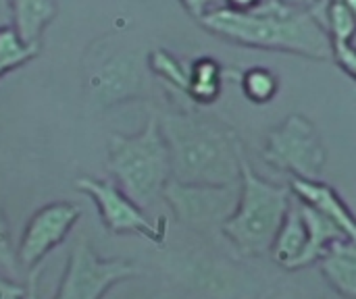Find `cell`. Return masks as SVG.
Masks as SVG:
<instances>
[{
    "mask_svg": "<svg viewBox=\"0 0 356 299\" xmlns=\"http://www.w3.org/2000/svg\"><path fill=\"white\" fill-rule=\"evenodd\" d=\"M179 2L184 4V8H186L194 19H200V17H204L209 10L217 8V6H215V0H179Z\"/></svg>",
    "mask_w": 356,
    "mask_h": 299,
    "instance_id": "22",
    "label": "cell"
},
{
    "mask_svg": "<svg viewBox=\"0 0 356 299\" xmlns=\"http://www.w3.org/2000/svg\"><path fill=\"white\" fill-rule=\"evenodd\" d=\"M263 158L294 179H321L327 150L311 119L305 114H288L267 133Z\"/></svg>",
    "mask_w": 356,
    "mask_h": 299,
    "instance_id": "5",
    "label": "cell"
},
{
    "mask_svg": "<svg viewBox=\"0 0 356 299\" xmlns=\"http://www.w3.org/2000/svg\"><path fill=\"white\" fill-rule=\"evenodd\" d=\"M75 189L86 194L98 208L100 221L113 235H140L154 244H163L167 237V225L150 221L142 206H138L115 181L79 177Z\"/></svg>",
    "mask_w": 356,
    "mask_h": 299,
    "instance_id": "7",
    "label": "cell"
},
{
    "mask_svg": "<svg viewBox=\"0 0 356 299\" xmlns=\"http://www.w3.org/2000/svg\"><path fill=\"white\" fill-rule=\"evenodd\" d=\"M13 27L27 44H40L42 31L56 15V0H10Z\"/></svg>",
    "mask_w": 356,
    "mask_h": 299,
    "instance_id": "14",
    "label": "cell"
},
{
    "mask_svg": "<svg viewBox=\"0 0 356 299\" xmlns=\"http://www.w3.org/2000/svg\"><path fill=\"white\" fill-rule=\"evenodd\" d=\"M327 285L342 298L356 299V241H336L317 262Z\"/></svg>",
    "mask_w": 356,
    "mask_h": 299,
    "instance_id": "13",
    "label": "cell"
},
{
    "mask_svg": "<svg viewBox=\"0 0 356 299\" xmlns=\"http://www.w3.org/2000/svg\"><path fill=\"white\" fill-rule=\"evenodd\" d=\"M290 189L296 200L321 212L330 221H334L348 239L356 241V216L342 200V196L321 179H294L290 181Z\"/></svg>",
    "mask_w": 356,
    "mask_h": 299,
    "instance_id": "11",
    "label": "cell"
},
{
    "mask_svg": "<svg viewBox=\"0 0 356 299\" xmlns=\"http://www.w3.org/2000/svg\"><path fill=\"white\" fill-rule=\"evenodd\" d=\"M13 27V10H10V0H0V29Z\"/></svg>",
    "mask_w": 356,
    "mask_h": 299,
    "instance_id": "24",
    "label": "cell"
},
{
    "mask_svg": "<svg viewBox=\"0 0 356 299\" xmlns=\"http://www.w3.org/2000/svg\"><path fill=\"white\" fill-rule=\"evenodd\" d=\"M238 185H190L171 179L163 198L169 202L171 210L184 225L200 231L215 227L221 229V225L236 208Z\"/></svg>",
    "mask_w": 356,
    "mask_h": 299,
    "instance_id": "8",
    "label": "cell"
},
{
    "mask_svg": "<svg viewBox=\"0 0 356 299\" xmlns=\"http://www.w3.org/2000/svg\"><path fill=\"white\" fill-rule=\"evenodd\" d=\"M136 264L100 258L86 239H77L69 252L60 285L52 299H104L119 283L138 277Z\"/></svg>",
    "mask_w": 356,
    "mask_h": 299,
    "instance_id": "6",
    "label": "cell"
},
{
    "mask_svg": "<svg viewBox=\"0 0 356 299\" xmlns=\"http://www.w3.org/2000/svg\"><path fill=\"white\" fill-rule=\"evenodd\" d=\"M307 248H309V227L302 216L298 200L292 198V204L286 212V219L275 235L269 254L277 266L286 271H300L305 268Z\"/></svg>",
    "mask_w": 356,
    "mask_h": 299,
    "instance_id": "12",
    "label": "cell"
},
{
    "mask_svg": "<svg viewBox=\"0 0 356 299\" xmlns=\"http://www.w3.org/2000/svg\"><path fill=\"white\" fill-rule=\"evenodd\" d=\"M79 216H81L79 206L71 202H52L40 208L27 221L23 235L19 239L17 246L19 268L25 273L38 271L44 258L69 237Z\"/></svg>",
    "mask_w": 356,
    "mask_h": 299,
    "instance_id": "9",
    "label": "cell"
},
{
    "mask_svg": "<svg viewBox=\"0 0 356 299\" xmlns=\"http://www.w3.org/2000/svg\"><path fill=\"white\" fill-rule=\"evenodd\" d=\"M144 65L134 52H119L106 58L90 79L92 100L98 108L138 98L144 92Z\"/></svg>",
    "mask_w": 356,
    "mask_h": 299,
    "instance_id": "10",
    "label": "cell"
},
{
    "mask_svg": "<svg viewBox=\"0 0 356 299\" xmlns=\"http://www.w3.org/2000/svg\"><path fill=\"white\" fill-rule=\"evenodd\" d=\"M240 85L252 104H269L280 92V77L267 67H250L240 75Z\"/></svg>",
    "mask_w": 356,
    "mask_h": 299,
    "instance_id": "18",
    "label": "cell"
},
{
    "mask_svg": "<svg viewBox=\"0 0 356 299\" xmlns=\"http://www.w3.org/2000/svg\"><path fill=\"white\" fill-rule=\"evenodd\" d=\"M38 271L29 273V285L0 275V299H38Z\"/></svg>",
    "mask_w": 356,
    "mask_h": 299,
    "instance_id": "20",
    "label": "cell"
},
{
    "mask_svg": "<svg viewBox=\"0 0 356 299\" xmlns=\"http://www.w3.org/2000/svg\"><path fill=\"white\" fill-rule=\"evenodd\" d=\"M106 166L115 183L138 206L148 208L163 198L173 179V169L159 117L148 119L136 135H111Z\"/></svg>",
    "mask_w": 356,
    "mask_h": 299,
    "instance_id": "4",
    "label": "cell"
},
{
    "mask_svg": "<svg viewBox=\"0 0 356 299\" xmlns=\"http://www.w3.org/2000/svg\"><path fill=\"white\" fill-rule=\"evenodd\" d=\"M148 69L152 73H156L163 81H167L171 87H175V92H179L184 98L188 94V85H190V65L175 58L171 52L167 50H152L148 54Z\"/></svg>",
    "mask_w": 356,
    "mask_h": 299,
    "instance_id": "17",
    "label": "cell"
},
{
    "mask_svg": "<svg viewBox=\"0 0 356 299\" xmlns=\"http://www.w3.org/2000/svg\"><path fill=\"white\" fill-rule=\"evenodd\" d=\"M40 52V44H27L15 31V27L0 29V77L23 67Z\"/></svg>",
    "mask_w": 356,
    "mask_h": 299,
    "instance_id": "16",
    "label": "cell"
},
{
    "mask_svg": "<svg viewBox=\"0 0 356 299\" xmlns=\"http://www.w3.org/2000/svg\"><path fill=\"white\" fill-rule=\"evenodd\" d=\"M292 198L290 185H277L261 177L248 158H244L236 208L221 225L223 237L240 256L261 258L269 254Z\"/></svg>",
    "mask_w": 356,
    "mask_h": 299,
    "instance_id": "3",
    "label": "cell"
},
{
    "mask_svg": "<svg viewBox=\"0 0 356 299\" xmlns=\"http://www.w3.org/2000/svg\"><path fill=\"white\" fill-rule=\"evenodd\" d=\"M263 0H223V6L225 8H232V10H240V12H246V10H252L257 6H261Z\"/></svg>",
    "mask_w": 356,
    "mask_h": 299,
    "instance_id": "23",
    "label": "cell"
},
{
    "mask_svg": "<svg viewBox=\"0 0 356 299\" xmlns=\"http://www.w3.org/2000/svg\"><path fill=\"white\" fill-rule=\"evenodd\" d=\"M223 92V67L211 58L202 56L190 62V85L186 98L190 104L209 106L213 104Z\"/></svg>",
    "mask_w": 356,
    "mask_h": 299,
    "instance_id": "15",
    "label": "cell"
},
{
    "mask_svg": "<svg viewBox=\"0 0 356 299\" xmlns=\"http://www.w3.org/2000/svg\"><path fill=\"white\" fill-rule=\"evenodd\" d=\"M344 4L350 8V12H353V15L356 17V0H344Z\"/></svg>",
    "mask_w": 356,
    "mask_h": 299,
    "instance_id": "26",
    "label": "cell"
},
{
    "mask_svg": "<svg viewBox=\"0 0 356 299\" xmlns=\"http://www.w3.org/2000/svg\"><path fill=\"white\" fill-rule=\"evenodd\" d=\"M350 44H353V48H356V33H355V37H353V42H350Z\"/></svg>",
    "mask_w": 356,
    "mask_h": 299,
    "instance_id": "27",
    "label": "cell"
},
{
    "mask_svg": "<svg viewBox=\"0 0 356 299\" xmlns=\"http://www.w3.org/2000/svg\"><path fill=\"white\" fill-rule=\"evenodd\" d=\"M334 60L356 81V48H353V44H334Z\"/></svg>",
    "mask_w": 356,
    "mask_h": 299,
    "instance_id": "21",
    "label": "cell"
},
{
    "mask_svg": "<svg viewBox=\"0 0 356 299\" xmlns=\"http://www.w3.org/2000/svg\"><path fill=\"white\" fill-rule=\"evenodd\" d=\"M286 4L294 6V8H302V10H315L323 0H284Z\"/></svg>",
    "mask_w": 356,
    "mask_h": 299,
    "instance_id": "25",
    "label": "cell"
},
{
    "mask_svg": "<svg viewBox=\"0 0 356 299\" xmlns=\"http://www.w3.org/2000/svg\"><path fill=\"white\" fill-rule=\"evenodd\" d=\"M0 268L4 273H8L13 279L19 277V260H17V248L13 246L10 239V229H8V221H6V212L0 200Z\"/></svg>",
    "mask_w": 356,
    "mask_h": 299,
    "instance_id": "19",
    "label": "cell"
},
{
    "mask_svg": "<svg viewBox=\"0 0 356 299\" xmlns=\"http://www.w3.org/2000/svg\"><path fill=\"white\" fill-rule=\"evenodd\" d=\"M198 21L211 33L244 48L288 52L313 60L334 58V42L317 15L284 0H263L261 6L246 12L217 6Z\"/></svg>",
    "mask_w": 356,
    "mask_h": 299,
    "instance_id": "1",
    "label": "cell"
},
{
    "mask_svg": "<svg viewBox=\"0 0 356 299\" xmlns=\"http://www.w3.org/2000/svg\"><path fill=\"white\" fill-rule=\"evenodd\" d=\"M171 154L173 181L190 185H238L246 158L238 133L213 117L194 110L159 117Z\"/></svg>",
    "mask_w": 356,
    "mask_h": 299,
    "instance_id": "2",
    "label": "cell"
}]
</instances>
